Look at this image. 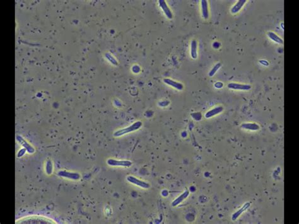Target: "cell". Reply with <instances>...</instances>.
I'll return each instance as SVG.
<instances>
[{
	"instance_id": "obj_7",
	"label": "cell",
	"mask_w": 299,
	"mask_h": 224,
	"mask_svg": "<svg viewBox=\"0 0 299 224\" xmlns=\"http://www.w3.org/2000/svg\"><path fill=\"white\" fill-rule=\"evenodd\" d=\"M158 3H159V5L160 6L161 8H162V9L163 10L164 13L167 17V18H169V19L172 18L173 15H172V12L170 10V8H169V7L167 6L166 2L165 1H164V0H159Z\"/></svg>"
},
{
	"instance_id": "obj_1",
	"label": "cell",
	"mask_w": 299,
	"mask_h": 224,
	"mask_svg": "<svg viewBox=\"0 0 299 224\" xmlns=\"http://www.w3.org/2000/svg\"><path fill=\"white\" fill-rule=\"evenodd\" d=\"M16 222L18 223H55L54 220H51L50 218L40 217V216H29L27 217L22 218L20 220L16 221Z\"/></svg>"
},
{
	"instance_id": "obj_11",
	"label": "cell",
	"mask_w": 299,
	"mask_h": 224,
	"mask_svg": "<svg viewBox=\"0 0 299 224\" xmlns=\"http://www.w3.org/2000/svg\"><path fill=\"white\" fill-rule=\"evenodd\" d=\"M250 206V203L247 202V203H245V204L242 206V207L241 208H240L238 211H237L235 213L233 214V215H232V220H236L244 212H245V210H247L249 208Z\"/></svg>"
},
{
	"instance_id": "obj_2",
	"label": "cell",
	"mask_w": 299,
	"mask_h": 224,
	"mask_svg": "<svg viewBox=\"0 0 299 224\" xmlns=\"http://www.w3.org/2000/svg\"><path fill=\"white\" fill-rule=\"evenodd\" d=\"M142 125V122L141 121L135 122L130 126H128L126 128H124V129H122V130H120L119 131H116L114 133V136H116V137H119V136H123V135H124L125 134H127L128 133H130V132H132V131H134L138 130L140 128H141Z\"/></svg>"
},
{
	"instance_id": "obj_20",
	"label": "cell",
	"mask_w": 299,
	"mask_h": 224,
	"mask_svg": "<svg viewBox=\"0 0 299 224\" xmlns=\"http://www.w3.org/2000/svg\"><path fill=\"white\" fill-rule=\"evenodd\" d=\"M26 150H26V148H22V149H21V150H20L18 152V153L17 157H18V158L22 157L23 155H24L26 154Z\"/></svg>"
},
{
	"instance_id": "obj_5",
	"label": "cell",
	"mask_w": 299,
	"mask_h": 224,
	"mask_svg": "<svg viewBox=\"0 0 299 224\" xmlns=\"http://www.w3.org/2000/svg\"><path fill=\"white\" fill-rule=\"evenodd\" d=\"M107 164L110 166H122L128 167L132 165V162L129 160H118L111 159L107 160Z\"/></svg>"
},
{
	"instance_id": "obj_19",
	"label": "cell",
	"mask_w": 299,
	"mask_h": 224,
	"mask_svg": "<svg viewBox=\"0 0 299 224\" xmlns=\"http://www.w3.org/2000/svg\"><path fill=\"white\" fill-rule=\"evenodd\" d=\"M220 66H221V64H220V63L217 64L213 68V69L210 71V73H209V76H210V77L213 76L214 74H215V73L217 71V70L220 68Z\"/></svg>"
},
{
	"instance_id": "obj_16",
	"label": "cell",
	"mask_w": 299,
	"mask_h": 224,
	"mask_svg": "<svg viewBox=\"0 0 299 224\" xmlns=\"http://www.w3.org/2000/svg\"><path fill=\"white\" fill-rule=\"evenodd\" d=\"M191 55L193 59L197 58V42L195 40L192 41L191 44Z\"/></svg>"
},
{
	"instance_id": "obj_9",
	"label": "cell",
	"mask_w": 299,
	"mask_h": 224,
	"mask_svg": "<svg viewBox=\"0 0 299 224\" xmlns=\"http://www.w3.org/2000/svg\"><path fill=\"white\" fill-rule=\"evenodd\" d=\"M223 110V107L222 106H218L209 111L207 112L204 116L206 118H210V117H212L213 116H215L218 114H220V112H222Z\"/></svg>"
},
{
	"instance_id": "obj_12",
	"label": "cell",
	"mask_w": 299,
	"mask_h": 224,
	"mask_svg": "<svg viewBox=\"0 0 299 224\" xmlns=\"http://www.w3.org/2000/svg\"><path fill=\"white\" fill-rule=\"evenodd\" d=\"M241 128L252 131H257L259 130L260 126L256 123H243L241 125Z\"/></svg>"
},
{
	"instance_id": "obj_4",
	"label": "cell",
	"mask_w": 299,
	"mask_h": 224,
	"mask_svg": "<svg viewBox=\"0 0 299 224\" xmlns=\"http://www.w3.org/2000/svg\"><path fill=\"white\" fill-rule=\"evenodd\" d=\"M58 175L72 180H79L80 179V175L77 172H70L65 170H61L58 172Z\"/></svg>"
},
{
	"instance_id": "obj_17",
	"label": "cell",
	"mask_w": 299,
	"mask_h": 224,
	"mask_svg": "<svg viewBox=\"0 0 299 224\" xmlns=\"http://www.w3.org/2000/svg\"><path fill=\"white\" fill-rule=\"evenodd\" d=\"M19 141L20 142L21 145L24 147V148H26V150L30 153V154H33L34 152V149L32 146H31L28 143H27L24 139H22V138H20L19 139Z\"/></svg>"
},
{
	"instance_id": "obj_14",
	"label": "cell",
	"mask_w": 299,
	"mask_h": 224,
	"mask_svg": "<svg viewBox=\"0 0 299 224\" xmlns=\"http://www.w3.org/2000/svg\"><path fill=\"white\" fill-rule=\"evenodd\" d=\"M201 8H202V14L203 17L204 19H208L209 17V12H208V3L206 1L203 0L201 1Z\"/></svg>"
},
{
	"instance_id": "obj_8",
	"label": "cell",
	"mask_w": 299,
	"mask_h": 224,
	"mask_svg": "<svg viewBox=\"0 0 299 224\" xmlns=\"http://www.w3.org/2000/svg\"><path fill=\"white\" fill-rule=\"evenodd\" d=\"M189 191L188 190H186V191L184 192L182 194H180V196H179L172 203V207H176L178 205H179L180 203H182L184 200H186V199L188 198V196H189Z\"/></svg>"
},
{
	"instance_id": "obj_6",
	"label": "cell",
	"mask_w": 299,
	"mask_h": 224,
	"mask_svg": "<svg viewBox=\"0 0 299 224\" xmlns=\"http://www.w3.org/2000/svg\"><path fill=\"white\" fill-rule=\"evenodd\" d=\"M229 88L234 90H249L251 89V86L245 84H240L237 83H231L228 85Z\"/></svg>"
},
{
	"instance_id": "obj_21",
	"label": "cell",
	"mask_w": 299,
	"mask_h": 224,
	"mask_svg": "<svg viewBox=\"0 0 299 224\" xmlns=\"http://www.w3.org/2000/svg\"><path fill=\"white\" fill-rule=\"evenodd\" d=\"M222 86H223V84L222 83H220V82H218L217 83L215 84V87L217 88H221Z\"/></svg>"
},
{
	"instance_id": "obj_3",
	"label": "cell",
	"mask_w": 299,
	"mask_h": 224,
	"mask_svg": "<svg viewBox=\"0 0 299 224\" xmlns=\"http://www.w3.org/2000/svg\"><path fill=\"white\" fill-rule=\"evenodd\" d=\"M126 179H127L128 182H129V183H131L133 184H135L138 186H140L142 188H144V189H148L150 186V184L148 183H147V182L140 180V179H137L136 178H135L134 176H128Z\"/></svg>"
},
{
	"instance_id": "obj_15",
	"label": "cell",
	"mask_w": 299,
	"mask_h": 224,
	"mask_svg": "<svg viewBox=\"0 0 299 224\" xmlns=\"http://www.w3.org/2000/svg\"><path fill=\"white\" fill-rule=\"evenodd\" d=\"M268 37L271 39L273 40L274 42H276L277 43H278V44H283V41L282 38H280L278 36H277L276 34L272 32H269L268 33Z\"/></svg>"
},
{
	"instance_id": "obj_13",
	"label": "cell",
	"mask_w": 299,
	"mask_h": 224,
	"mask_svg": "<svg viewBox=\"0 0 299 224\" xmlns=\"http://www.w3.org/2000/svg\"><path fill=\"white\" fill-rule=\"evenodd\" d=\"M245 3H246V0H239V1H238V2L231 9L232 13L236 14L238 13L243 7V6L245 4Z\"/></svg>"
},
{
	"instance_id": "obj_18",
	"label": "cell",
	"mask_w": 299,
	"mask_h": 224,
	"mask_svg": "<svg viewBox=\"0 0 299 224\" xmlns=\"http://www.w3.org/2000/svg\"><path fill=\"white\" fill-rule=\"evenodd\" d=\"M53 170V163L50 160H48L46 165H45V171H46V173L48 174V175H50V174H52Z\"/></svg>"
},
{
	"instance_id": "obj_10",
	"label": "cell",
	"mask_w": 299,
	"mask_h": 224,
	"mask_svg": "<svg viewBox=\"0 0 299 224\" xmlns=\"http://www.w3.org/2000/svg\"><path fill=\"white\" fill-rule=\"evenodd\" d=\"M164 82L166 84H167V85H170V86H171V87H174V88H176L179 90H182L184 88V86L182 83L177 82H175L173 80L169 79H165L164 80Z\"/></svg>"
}]
</instances>
